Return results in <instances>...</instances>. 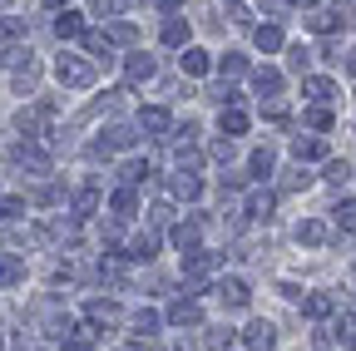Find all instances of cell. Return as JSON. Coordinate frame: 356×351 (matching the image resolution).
Segmentation results:
<instances>
[{
    "mask_svg": "<svg viewBox=\"0 0 356 351\" xmlns=\"http://www.w3.org/2000/svg\"><path fill=\"white\" fill-rule=\"evenodd\" d=\"M184 35H188V30L178 25V20H168V25H163V40H168V45H184Z\"/></svg>",
    "mask_w": 356,
    "mask_h": 351,
    "instance_id": "obj_14",
    "label": "cell"
},
{
    "mask_svg": "<svg viewBox=\"0 0 356 351\" xmlns=\"http://www.w3.org/2000/svg\"><path fill=\"white\" fill-rule=\"evenodd\" d=\"M218 292H222V297H228V307H243V302H248V287H243L238 277H228V282H222Z\"/></svg>",
    "mask_w": 356,
    "mask_h": 351,
    "instance_id": "obj_4",
    "label": "cell"
},
{
    "mask_svg": "<svg viewBox=\"0 0 356 351\" xmlns=\"http://www.w3.org/2000/svg\"><path fill=\"white\" fill-rule=\"evenodd\" d=\"M60 79H65V84H84V79H89V70H84L79 60H60Z\"/></svg>",
    "mask_w": 356,
    "mask_h": 351,
    "instance_id": "obj_3",
    "label": "cell"
},
{
    "mask_svg": "<svg viewBox=\"0 0 356 351\" xmlns=\"http://www.w3.org/2000/svg\"><path fill=\"white\" fill-rule=\"evenodd\" d=\"M144 129H154V134H163V129H168V114H163V109H144Z\"/></svg>",
    "mask_w": 356,
    "mask_h": 351,
    "instance_id": "obj_9",
    "label": "cell"
},
{
    "mask_svg": "<svg viewBox=\"0 0 356 351\" xmlns=\"http://www.w3.org/2000/svg\"><path fill=\"white\" fill-rule=\"evenodd\" d=\"M20 277H25L20 262H15V257H0V287H15Z\"/></svg>",
    "mask_w": 356,
    "mask_h": 351,
    "instance_id": "obj_2",
    "label": "cell"
},
{
    "mask_svg": "<svg viewBox=\"0 0 356 351\" xmlns=\"http://www.w3.org/2000/svg\"><path fill=\"white\" fill-rule=\"evenodd\" d=\"M257 45H262V50H277V45H282V35L267 25V30H257Z\"/></svg>",
    "mask_w": 356,
    "mask_h": 351,
    "instance_id": "obj_13",
    "label": "cell"
},
{
    "mask_svg": "<svg viewBox=\"0 0 356 351\" xmlns=\"http://www.w3.org/2000/svg\"><path fill=\"white\" fill-rule=\"evenodd\" d=\"M307 312H312V317H327L332 302H327V297H307Z\"/></svg>",
    "mask_w": 356,
    "mask_h": 351,
    "instance_id": "obj_17",
    "label": "cell"
},
{
    "mask_svg": "<svg viewBox=\"0 0 356 351\" xmlns=\"http://www.w3.org/2000/svg\"><path fill=\"white\" fill-rule=\"evenodd\" d=\"M168 317H173L178 327H184V322L193 327V322H198V307H193V302H178V307H173V312H168Z\"/></svg>",
    "mask_w": 356,
    "mask_h": 351,
    "instance_id": "obj_7",
    "label": "cell"
},
{
    "mask_svg": "<svg viewBox=\"0 0 356 351\" xmlns=\"http://www.w3.org/2000/svg\"><path fill=\"white\" fill-rule=\"evenodd\" d=\"M55 30H60L65 40H70V35H79V15H60V20H55Z\"/></svg>",
    "mask_w": 356,
    "mask_h": 351,
    "instance_id": "obj_15",
    "label": "cell"
},
{
    "mask_svg": "<svg viewBox=\"0 0 356 351\" xmlns=\"http://www.w3.org/2000/svg\"><path fill=\"white\" fill-rule=\"evenodd\" d=\"M277 84H282L277 70H257V90H277Z\"/></svg>",
    "mask_w": 356,
    "mask_h": 351,
    "instance_id": "obj_18",
    "label": "cell"
},
{
    "mask_svg": "<svg viewBox=\"0 0 356 351\" xmlns=\"http://www.w3.org/2000/svg\"><path fill=\"white\" fill-rule=\"evenodd\" d=\"M89 317H95V322H104V327H114V322H119V307H109V302H95V307H89Z\"/></svg>",
    "mask_w": 356,
    "mask_h": 351,
    "instance_id": "obj_5",
    "label": "cell"
},
{
    "mask_svg": "<svg viewBox=\"0 0 356 351\" xmlns=\"http://www.w3.org/2000/svg\"><path fill=\"white\" fill-rule=\"evenodd\" d=\"M0 6H6V0H0Z\"/></svg>",
    "mask_w": 356,
    "mask_h": 351,
    "instance_id": "obj_23",
    "label": "cell"
},
{
    "mask_svg": "<svg viewBox=\"0 0 356 351\" xmlns=\"http://www.w3.org/2000/svg\"><path fill=\"white\" fill-rule=\"evenodd\" d=\"M20 208H25L20 198H0V218H20Z\"/></svg>",
    "mask_w": 356,
    "mask_h": 351,
    "instance_id": "obj_20",
    "label": "cell"
},
{
    "mask_svg": "<svg viewBox=\"0 0 356 351\" xmlns=\"http://www.w3.org/2000/svg\"><path fill=\"white\" fill-rule=\"evenodd\" d=\"M327 179H332V183H346V179H351V168H346L341 158H332V163H327Z\"/></svg>",
    "mask_w": 356,
    "mask_h": 351,
    "instance_id": "obj_12",
    "label": "cell"
},
{
    "mask_svg": "<svg viewBox=\"0 0 356 351\" xmlns=\"http://www.w3.org/2000/svg\"><path fill=\"white\" fill-rule=\"evenodd\" d=\"M307 90H312V99H332V84H327V79H312Z\"/></svg>",
    "mask_w": 356,
    "mask_h": 351,
    "instance_id": "obj_21",
    "label": "cell"
},
{
    "mask_svg": "<svg viewBox=\"0 0 356 351\" xmlns=\"http://www.w3.org/2000/svg\"><path fill=\"white\" fill-rule=\"evenodd\" d=\"M337 223H341V228H356V203H341V208H337Z\"/></svg>",
    "mask_w": 356,
    "mask_h": 351,
    "instance_id": "obj_16",
    "label": "cell"
},
{
    "mask_svg": "<svg viewBox=\"0 0 356 351\" xmlns=\"http://www.w3.org/2000/svg\"><path fill=\"white\" fill-rule=\"evenodd\" d=\"M184 70H188V74H208V55H203V50H188V55H184Z\"/></svg>",
    "mask_w": 356,
    "mask_h": 351,
    "instance_id": "obj_8",
    "label": "cell"
},
{
    "mask_svg": "<svg viewBox=\"0 0 356 351\" xmlns=\"http://www.w3.org/2000/svg\"><path fill=\"white\" fill-rule=\"evenodd\" d=\"M322 154V144L317 139H307V144H297V158H317Z\"/></svg>",
    "mask_w": 356,
    "mask_h": 351,
    "instance_id": "obj_22",
    "label": "cell"
},
{
    "mask_svg": "<svg viewBox=\"0 0 356 351\" xmlns=\"http://www.w3.org/2000/svg\"><path fill=\"white\" fill-rule=\"evenodd\" d=\"M248 213L252 218H267V213H273V193H252L248 198Z\"/></svg>",
    "mask_w": 356,
    "mask_h": 351,
    "instance_id": "obj_6",
    "label": "cell"
},
{
    "mask_svg": "<svg viewBox=\"0 0 356 351\" xmlns=\"http://www.w3.org/2000/svg\"><path fill=\"white\" fill-rule=\"evenodd\" d=\"M337 341L356 346V317H341V322H337Z\"/></svg>",
    "mask_w": 356,
    "mask_h": 351,
    "instance_id": "obj_10",
    "label": "cell"
},
{
    "mask_svg": "<svg viewBox=\"0 0 356 351\" xmlns=\"http://www.w3.org/2000/svg\"><path fill=\"white\" fill-rule=\"evenodd\" d=\"M129 74H134V79H149L154 65H149V60H129Z\"/></svg>",
    "mask_w": 356,
    "mask_h": 351,
    "instance_id": "obj_19",
    "label": "cell"
},
{
    "mask_svg": "<svg viewBox=\"0 0 356 351\" xmlns=\"http://www.w3.org/2000/svg\"><path fill=\"white\" fill-rule=\"evenodd\" d=\"M273 341H277V332L267 327V322H252V327H248V346H252V351H273Z\"/></svg>",
    "mask_w": 356,
    "mask_h": 351,
    "instance_id": "obj_1",
    "label": "cell"
},
{
    "mask_svg": "<svg viewBox=\"0 0 356 351\" xmlns=\"http://www.w3.org/2000/svg\"><path fill=\"white\" fill-rule=\"evenodd\" d=\"M222 129H228V134H243V129H248V114L228 109V114H222Z\"/></svg>",
    "mask_w": 356,
    "mask_h": 351,
    "instance_id": "obj_11",
    "label": "cell"
}]
</instances>
